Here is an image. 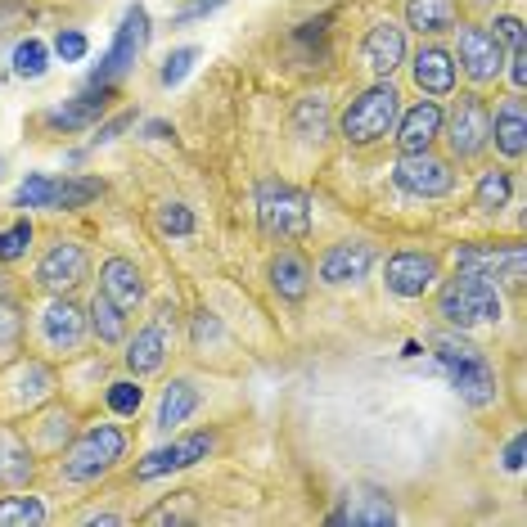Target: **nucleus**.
Listing matches in <instances>:
<instances>
[{"mask_svg":"<svg viewBox=\"0 0 527 527\" xmlns=\"http://www.w3.org/2000/svg\"><path fill=\"white\" fill-rule=\"evenodd\" d=\"M50 68V50L41 46V41H23L19 50H14V73L28 77V82H37V77H46Z\"/></svg>","mask_w":527,"mask_h":527,"instance_id":"31","label":"nucleus"},{"mask_svg":"<svg viewBox=\"0 0 527 527\" xmlns=\"http://www.w3.org/2000/svg\"><path fill=\"white\" fill-rule=\"evenodd\" d=\"M28 244H32V226H28V221H19V226H10V230H0V262H19V257L28 253Z\"/></svg>","mask_w":527,"mask_h":527,"instance_id":"35","label":"nucleus"},{"mask_svg":"<svg viewBox=\"0 0 527 527\" xmlns=\"http://www.w3.org/2000/svg\"><path fill=\"white\" fill-rule=\"evenodd\" d=\"M437 284V257L433 253H397L388 257V289L397 298H424Z\"/></svg>","mask_w":527,"mask_h":527,"instance_id":"11","label":"nucleus"},{"mask_svg":"<svg viewBox=\"0 0 527 527\" xmlns=\"http://www.w3.org/2000/svg\"><path fill=\"white\" fill-rule=\"evenodd\" d=\"M509 190H514V181H509V172H487L478 181V194H473V208L478 212H500L509 203Z\"/></svg>","mask_w":527,"mask_h":527,"instance_id":"28","label":"nucleus"},{"mask_svg":"<svg viewBox=\"0 0 527 527\" xmlns=\"http://www.w3.org/2000/svg\"><path fill=\"white\" fill-rule=\"evenodd\" d=\"M158 230L163 235H194V212L185 203H163L158 208Z\"/></svg>","mask_w":527,"mask_h":527,"instance_id":"33","label":"nucleus"},{"mask_svg":"<svg viewBox=\"0 0 527 527\" xmlns=\"http://www.w3.org/2000/svg\"><path fill=\"white\" fill-rule=\"evenodd\" d=\"M257 221L271 239H302L311 226V203L302 190L284 181H262L257 185Z\"/></svg>","mask_w":527,"mask_h":527,"instance_id":"2","label":"nucleus"},{"mask_svg":"<svg viewBox=\"0 0 527 527\" xmlns=\"http://www.w3.org/2000/svg\"><path fill=\"white\" fill-rule=\"evenodd\" d=\"M406 23L415 32H451L455 0H406Z\"/></svg>","mask_w":527,"mask_h":527,"instance_id":"25","label":"nucleus"},{"mask_svg":"<svg viewBox=\"0 0 527 527\" xmlns=\"http://www.w3.org/2000/svg\"><path fill=\"white\" fill-rule=\"evenodd\" d=\"M401 95L392 91L388 82H379V86H370V91L361 95V100H352L347 104V113H343V136L352 140V145H374V140H383L392 131V122H397V109H401Z\"/></svg>","mask_w":527,"mask_h":527,"instance_id":"4","label":"nucleus"},{"mask_svg":"<svg viewBox=\"0 0 527 527\" xmlns=\"http://www.w3.org/2000/svg\"><path fill=\"white\" fill-rule=\"evenodd\" d=\"M365 64L379 77H392L406 64V32L397 23H374L370 37H365Z\"/></svg>","mask_w":527,"mask_h":527,"instance_id":"14","label":"nucleus"},{"mask_svg":"<svg viewBox=\"0 0 527 527\" xmlns=\"http://www.w3.org/2000/svg\"><path fill=\"white\" fill-rule=\"evenodd\" d=\"M46 518V505L37 496H5L0 500V527L10 523H41Z\"/></svg>","mask_w":527,"mask_h":527,"instance_id":"30","label":"nucleus"},{"mask_svg":"<svg viewBox=\"0 0 527 527\" xmlns=\"http://www.w3.org/2000/svg\"><path fill=\"white\" fill-rule=\"evenodd\" d=\"M86 280V253L77 244H55L37 266V284L50 293H73Z\"/></svg>","mask_w":527,"mask_h":527,"instance_id":"12","label":"nucleus"},{"mask_svg":"<svg viewBox=\"0 0 527 527\" xmlns=\"http://www.w3.org/2000/svg\"><path fill=\"white\" fill-rule=\"evenodd\" d=\"M410 73H415V86L424 95H446L455 86V59L442 46H424L410 64Z\"/></svg>","mask_w":527,"mask_h":527,"instance_id":"18","label":"nucleus"},{"mask_svg":"<svg viewBox=\"0 0 527 527\" xmlns=\"http://www.w3.org/2000/svg\"><path fill=\"white\" fill-rule=\"evenodd\" d=\"M122 451H127V437H122V428H113V424L86 428V433L73 442L68 460H64V478L68 482H91V478H100V473H109L113 464L122 460Z\"/></svg>","mask_w":527,"mask_h":527,"instance_id":"5","label":"nucleus"},{"mask_svg":"<svg viewBox=\"0 0 527 527\" xmlns=\"http://www.w3.org/2000/svg\"><path fill=\"white\" fill-rule=\"evenodd\" d=\"M523 451H527V442H523V437H514V442L505 446V469H509V473H518V469H523Z\"/></svg>","mask_w":527,"mask_h":527,"instance_id":"45","label":"nucleus"},{"mask_svg":"<svg viewBox=\"0 0 527 527\" xmlns=\"http://www.w3.org/2000/svg\"><path fill=\"white\" fill-rule=\"evenodd\" d=\"M145 46H149V14H145V5H131L127 19H122V28H118V37H113V46H109V55H104L100 68L91 73V86L109 91L122 73H131V64L140 59V50Z\"/></svg>","mask_w":527,"mask_h":527,"instance_id":"6","label":"nucleus"},{"mask_svg":"<svg viewBox=\"0 0 527 527\" xmlns=\"http://www.w3.org/2000/svg\"><path fill=\"white\" fill-rule=\"evenodd\" d=\"M437 136H442V109H437L433 100H419L415 109H410L406 118H401L397 145L406 149V154H419V149H428Z\"/></svg>","mask_w":527,"mask_h":527,"instance_id":"17","label":"nucleus"},{"mask_svg":"<svg viewBox=\"0 0 527 527\" xmlns=\"http://www.w3.org/2000/svg\"><path fill=\"white\" fill-rule=\"evenodd\" d=\"M365 505L361 509H338L334 514V523H392L397 518V509H392V500L388 496H379V491H370V496H361Z\"/></svg>","mask_w":527,"mask_h":527,"instance_id":"27","label":"nucleus"},{"mask_svg":"<svg viewBox=\"0 0 527 527\" xmlns=\"http://www.w3.org/2000/svg\"><path fill=\"white\" fill-rule=\"evenodd\" d=\"M91 325L100 334V343H122L127 338V320H122V307L109 298V293H95L91 302Z\"/></svg>","mask_w":527,"mask_h":527,"instance_id":"26","label":"nucleus"},{"mask_svg":"<svg viewBox=\"0 0 527 527\" xmlns=\"http://www.w3.org/2000/svg\"><path fill=\"white\" fill-rule=\"evenodd\" d=\"M0 473L10 482H23L32 473V460H23V451H14V446H5V464H0Z\"/></svg>","mask_w":527,"mask_h":527,"instance_id":"41","label":"nucleus"},{"mask_svg":"<svg viewBox=\"0 0 527 527\" xmlns=\"http://www.w3.org/2000/svg\"><path fill=\"white\" fill-rule=\"evenodd\" d=\"M19 329H23L19 307H14V302H0V343H14V338H19Z\"/></svg>","mask_w":527,"mask_h":527,"instance_id":"40","label":"nucleus"},{"mask_svg":"<svg viewBox=\"0 0 527 527\" xmlns=\"http://www.w3.org/2000/svg\"><path fill=\"white\" fill-rule=\"evenodd\" d=\"M194 64H199V50H194V46L172 50V55H167V64H163V86H181L185 77H190Z\"/></svg>","mask_w":527,"mask_h":527,"instance_id":"34","label":"nucleus"},{"mask_svg":"<svg viewBox=\"0 0 527 527\" xmlns=\"http://www.w3.org/2000/svg\"><path fill=\"white\" fill-rule=\"evenodd\" d=\"M208 451H212V437H208V433L181 437V442H172V446H158V451H149L145 460L136 464V478H140V482H154V478H163V473L190 469V464L203 460Z\"/></svg>","mask_w":527,"mask_h":527,"instance_id":"10","label":"nucleus"},{"mask_svg":"<svg viewBox=\"0 0 527 527\" xmlns=\"http://www.w3.org/2000/svg\"><path fill=\"white\" fill-rule=\"evenodd\" d=\"M199 410V392H194L190 379H172L163 392V401H158V428H176L185 424V419Z\"/></svg>","mask_w":527,"mask_h":527,"instance_id":"24","label":"nucleus"},{"mask_svg":"<svg viewBox=\"0 0 527 527\" xmlns=\"http://www.w3.org/2000/svg\"><path fill=\"white\" fill-rule=\"evenodd\" d=\"M140 401H145V392H140V383H131V379H122L109 388V406L118 410V415H136Z\"/></svg>","mask_w":527,"mask_h":527,"instance_id":"37","label":"nucleus"},{"mask_svg":"<svg viewBox=\"0 0 527 527\" xmlns=\"http://www.w3.org/2000/svg\"><path fill=\"white\" fill-rule=\"evenodd\" d=\"M509 77H514L518 91L527 86V55H523V50H509Z\"/></svg>","mask_w":527,"mask_h":527,"instance_id":"44","label":"nucleus"},{"mask_svg":"<svg viewBox=\"0 0 527 527\" xmlns=\"http://www.w3.org/2000/svg\"><path fill=\"white\" fill-rule=\"evenodd\" d=\"M127 122H131V113H122V118H118V122H109V127H104V131H100V136H95V140H100V145H109V140L118 136V131L127 127Z\"/></svg>","mask_w":527,"mask_h":527,"instance_id":"46","label":"nucleus"},{"mask_svg":"<svg viewBox=\"0 0 527 527\" xmlns=\"http://www.w3.org/2000/svg\"><path fill=\"white\" fill-rule=\"evenodd\" d=\"M100 293H109L122 311H131L140 298H145V280H140V271L127 262V257H109L104 271H100Z\"/></svg>","mask_w":527,"mask_h":527,"instance_id":"19","label":"nucleus"},{"mask_svg":"<svg viewBox=\"0 0 527 527\" xmlns=\"http://www.w3.org/2000/svg\"><path fill=\"white\" fill-rule=\"evenodd\" d=\"M437 307H442V316L451 320V325L469 329V325H482V320H500V293H496V284L482 280V275L460 271L455 280L442 284Z\"/></svg>","mask_w":527,"mask_h":527,"instance_id":"3","label":"nucleus"},{"mask_svg":"<svg viewBox=\"0 0 527 527\" xmlns=\"http://www.w3.org/2000/svg\"><path fill=\"white\" fill-rule=\"evenodd\" d=\"M491 140H496V149L505 158H523L527 154V109H523L518 95L496 109V118H491Z\"/></svg>","mask_w":527,"mask_h":527,"instance_id":"16","label":"nucleus"},{"mask_svg":"<svg viewBox=\"0 0 527 527\" xmlns=\"http://www.w3.org/2000/svg\"><path fill=\"white\" fill-rule=\"evenodd\" d=\"M104 113V91L100 86H91L86 95H77V100H68L64 109H50L46 122L50 127H64V131H77V127H91L95 118Z\"/></svg>","mask_w":527,"mask_h":527,"instance_id":"22","label":"nucleus"},{"mask_svg":"<svg viewBox=\"0 0 527 527\" xmlns=\"http://www.w3.org/2000/svg\"><path fill=\"white\" fill-rule=\"evenodd\" d=\"M100 194V181H55V194H50V208H82Z\"/></svg>","mask_w":527,"mask_h":527,"instance_id":"32","label":"nucleus"},{"mask_svg":"<svg viewBox=\"0 0 527 527\" xmlns=\"http://www.w3.org/2000/svg\"><path fill=\"white\" fill-rule=\"evenodd\" d=\"M455 266L469 275H482V280H509V284H523V248H455Z\"/></svg>","mask_w":527,"mask_h":527,"instance_id":"9","label":"nucleus"},{"mask_svg":"<svg viewBox=\"0 0 527 527\" xmlns=\"http://www.w3.org/2000/svg\"><path fill=\"white\" fill-rule=\"evenodd\" d=\"M149 136H154V140H167V122H149Z\"/></svg>","mask_w":527,"mask_h":527,"instance_id":"47","label":"nucleus"},{"mask_svg":"<svg viewBox=\"0 0 527 527\" xmlns=\"http://www.w3.org/2000/svg\"><path fill=\"white\" fill-rule=\"evenodd\" d=\"M460 64L473 82H491V77L505 68V46H500L487 28H464L460 32Z\"/></svg>","mask_w":527,"mask_h":527,"instance_id":"13","label":"nucleus"},{"mask_svg":"<svg viewBox=\"0 0 527 527\" xmlns=\"http://www.w3.org/2000/svg\"><path fill=\"white\" fill-rule=\"evenodd\" d=\"M451 154L455 158H478L482 149L491 145V113L482 109L478 95H460L455 104V118H451Z\"/></svg>","mask_w":527,"mask_h":527,"instance_id":"8","label":"nucleus"},{"mask_svg":"<svg viewBox=\"0 0 527 527\" xmlns=\"http://www.w3.org/2000/svg\"><path fill=\"white\" fill-rule=\"evenodd\" d=\"M271 284H275V293H280V298H289V302L307 298L311 266L302 262L298 253H280V257H275V262H271Z\"/></svg>","mask_w":527,"mask_h":527,"instance_id":"23","label":"nucleus"},{"mask_svg":"<svg viewBox=\"0 0 527 527\" xmlns=\"http://www.w3.org/2000/svg\"><path fill=\"white\" fill-rule=\"evenodd\" d=\"M392 181H397L406 194H415V199H442V194L455 190V172L442 163V158L428 154V149L401 158V163L392 167Z\"/></svg>","mask_w":527,"mask_h":527,"instance_id":"7","label":"nucleus"},{"mask_svg":"<svg viewBox=\"0 0 527 527\" xmlns=\"http://www.w3.org/2000/svg\"><path fill=\"white\" fill-rule=\"evenodd\" d=\"M325 122H329V113H325V100H320V95H307V100L298 104V113H293V127H298V136H307V140L325 136Z\"/></svg>","mask_w":527,"mask_h":527,"instance_id":"29","label":"nucleus"},{"mask_svg":"<svg viewBox=\"0 0 527 527\" xmlns=\"http://www.w3.org/2000/svg\"><path fill=\"white\" fill-rule=\"evenodd\" d=\"M41 325H46V338L55 347H77V343H82V334H86V311L73 307L68 298H59V302H50V307H46Z\"/></svg>","mask_w":527,"mask_h":527,"instance_id":"20","label":"nucleus"},{"mask_svg":"<svg viewBox=\"0 0 527 527\" xmlns=\"http://www.w3.org/2000/svg\"><path fill=\"white\" fill-rule=\"evenodd\" d=\"M55 50H59V59H64V64H82V59H86V50H91V46H86V37H82V32H73V28H68V32H59Z\"/></svg>","mask_w":527,"mask_h":527,"instance_id":"38","label":"nucleus"},{"mask_svg":"<svg viewBox=\"0 0 527 527\" xmlns=\"http://www.w3.org/2000/svg\"><path fill=\"white\" fill-rule=\"evenodd\" d=\"M208 338H221V325H217V316H208V311H203L199 320H194V343H208Z\"/></svg>","mask_w":527,"mask_h":527,"instance_id":"43","label":"nucleus"},{"mask_svg":"<svg viewBox=\"0 0 527 527\" xmlns=\"http://www.w3.org/2000/svg\"><path fill=\"white\" fill-rule=\"evenodd\" d=\"M491 37L509 50H523V23H518L514 14H509V19H496V32H491Z\"/></svg>","mask_w":527,"mask_h":527,"instance_id":"39","label":"nucleus"},{"mask_svg":"<svg viewBox=\"0 0 527 527\" xmlns=\"http://www.w3.org/2000/svg\"><path fill=\"white\" fill-rule=\"evenodd\" d=\"M50 194H55L50 176H28L19 185V208H50Z\"/></svg>","mask_w":527,"mask_h":527,"instance_id":"36","label":"nucleus"},{"mask_svg":"<svg viewBox=\"0 0 527 527\" xmlns=\"http://www.w3.org/2000/svg\"><path fill=\"white\" fill-rule=\"evenodd\" d=\"M437 347V361H442V370L451 374L455 392H460L469 406H487V401H496V374H491L487 356L478 352L473 343H464V338H433Z\"/></svg>","mask_w":527,"mask_h":527,"instance_id":"1","label":"nucleus"},{"mask_svg":"<svg viewBox=\"0 0 527 527\" xmlns=\"http://www.w3.org/2000/svg\"><path fill=\"white\" fill-rule=\"evenodd\" d=\"M163 356H167L163 325L140 329V334L131 338V347H127V365H131V374H154V370H163Z\"/></svg>","mask_w":527,"mask_h":527,"instance_id":"21","label":"nucleus"},{"mask_svg":"<svg viewBox=\"0 0 527 527\" xmlns=\"http://www.w3.org/2000/svg\"><path fill=\"white\" fill-rule=\"evenodd\" d=\"M370 266H374L370 244H334L325 257H320V280L325 284H352V280H365Z\"/></svg>","mask_w":527,"mask_h":527,"instance_id":"15","label":"nucleus"},{"mask_svg":"<svg viewBox=\"0 0 527 527\" xmlns=\"http://www.w3.org/2000/svg\"><path fill=\"white\" fill-rule=\"evenodd\" d=\"M185 518H190V500H181V505H172V500H167V505H158L145 523H185Z\"/></svg>","mask_w":527,"mask_h":527,"instance_id":"42","label":"nucleus"}]
</instances>
